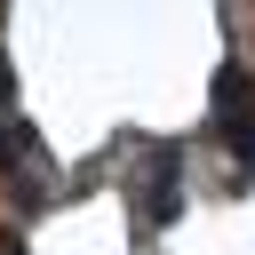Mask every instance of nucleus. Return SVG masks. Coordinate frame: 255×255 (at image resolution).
Masks as SVG:
<instances>
[{
  "instance_id": "obj_1",
  "label": "nucleus",
  "mask_w": 255,
  "mask_h": 255,
  "mask_svg": "<svg viewBox=\"0 0 255 255\" xmlns=\"http://www.w3.org/2000/svg\"><path fill=\"white\" fill-rule=\"evenodd\" d=\"M175 167H183V151H175V143H159V159H151V183H143V215H151V223H175V207H183V183H175Z\"/></svg>"
},
{
  "instance_id": "obj_2",
  "label": "nucleus",
  "mask_w": 255,
  "mask_h": 255,
  "mask_svg": "<svg viewBox=\"0 0 255 255\" xmlns=\"http://www.w3.org/2000/svg\"><path fill=\"white\" fill-rule=\"evenodd\" d=\"M223 143H231V159H239V175H255V112H239V120H223Z\"/></svg>"
},
{
  "instance_id": "obj_3",
  "label": "nucleus",
  "mask_w": 255,
  "mask_h": 255,
  "mask_svg": "<svg viewBox=\"0 0 255 255\" xmlns=\"http://www.w3.org/2000/svg\"><path fill=\"white\" fill-rule=\"evenodd\" d=\"M0 255H32V247H24V239H16V231H8V239H0Z\"/></svg>"
}]
</instances>
